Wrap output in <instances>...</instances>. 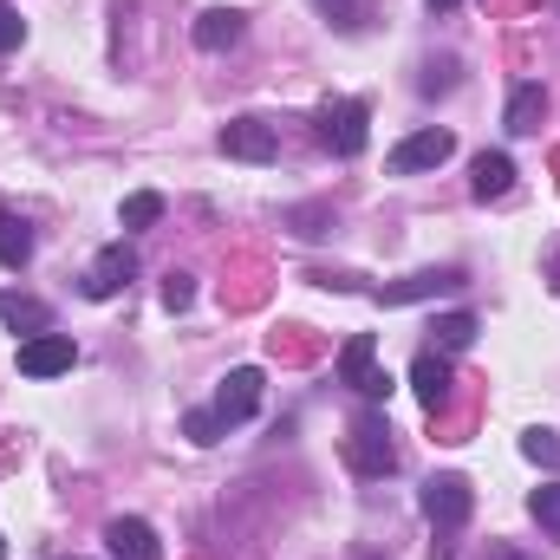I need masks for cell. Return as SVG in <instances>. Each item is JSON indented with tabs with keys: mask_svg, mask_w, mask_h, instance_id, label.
<instances>
[{
	"mask_svg": "<svg viewBox=\"0 0 560 560\" xmlns=\"http://www.w3.org/2000/svg\"><path fill=\"white\" fill-rule=\"evenodd\" d=\"M0 555H7V535H0Z\"/></svg>",
	"mask_w": 560,
	"mask_h": 560,
	"instance_id": "cell-27",
	"label": "cell"
},
{
	"mask_svg": "<svg viewBox=\"0 0 560 560\" xmlns=\"http://www.w3.org/2000/svg\"><path fill=\"white\" fill-rule=\"evenodd\" d=\"M242 33H248V20H242L235 7H209V13L196 20V46H202V52H222V46H235Z\"/></svg>",
	"mask_w": 560,
	"mask_h": 560,
	"instance_id": "cell-13",
	"label": "cell"
},
{
	"mask_svg": "<svg viewBox=\"0 0 560 560\" xmlns=\"http://www.w3.org/2000/svg\"><path fill=\"white\" fill-rule=\"evenodd\" d=\"M0 319L13 332H26V339L33 332H52V306L46 300H26V293H7V287H0Z\"/></svg>",
	"mask_w": 560,
	"mask_h": 560,
	"instance_id": "cell-14",
	"label": "cell"
},
{
	"mask_svg": "<svg viewBox=\"0 0 560 560\" xmlns=\"http://www.w3.org/2000/svg\"><path fill=\"white\" fill-rule=\"evenodd\" d=\"M528 515H535V522L560 541V482H548V489H535V495H528Z\"/></svg>",
	"mask_w": 560,
	"mask_h": 560,
	"instance_id": "cell-19",
	"label": "cell"
},
{
	"mask_svg": "<svg viewBox=\"0 0 560 560\" xmlns=\"http://www.w3.org/2000/svg\"><path fill=\"white\" fill-rule=\"evenodd\" d=\"M430 7H456V0H430Z\"/></svg>",
	"mask_w": 560,
	"mask_h": 560,
	"instance_id": "cell-26",
	"label": "cell"
},
{
	"mask_svg": "<svg viewBox=\"0 0 560 560\" xmlns=\"http://www.w3.org/2000/svg\"><path fill=\"white\" fill-rule=\"evenodd\" d=\"M72 359H79V346L66 332H33L20 346V372L26 378H59V372H72Z\"/></svg>",
	"mask_w": 560,
	"mask_h": 560,
	"instance_id": "cell-5",
	"label": "cell"
},
{
	"mask_svg": "<svg viewBox=\"0 0 560 560\" xmlns=\"http://www.w3.org/2000/svg\"><path fill=\"white\" fill-rule=\"evenodd\" d=\"M450 287H463V275H456V268H423V275L398 280V287H378V300H385V306H411V300L450 293Z\"/></svg>",
	"mask_w": 560,
	"mask_h": 560,
	"instance_id": "cell-12",
	"label": "cell"
},
{
	"mask_svg": "<svg viewBox=\"0 0 560 560\" xmlns=\"http://www.w3.org/2000/svg\"><path fill=\"white\" fill-rule=\"evenodd\" d=\"M131 275H138L131 248H125V242H112V248H105V255L85 268V300H112V293H118V287H125Z\"/></svg>",
	"mask_w": 560,
	"mask_h": 560,
	"instance_id": "cell-8",
	"label": "cell"
},
{
	"mask_svg": "<svg viewBox=\"0 0 560 560\" xmlns=\"http://www.w3.org/2000/svg\"><path fill=\"white\" fill-rule=\"evenodd\" d=\"M183 436H189V443H202V450H209V443H222V436H229V430H222V418H215V411H189V418H183Z\"/></svg>",
	"mask_w": 560,
	"mask_h": 560,
	"instance_id": "cell-22",
	"label": "cell"
},
{
	"mask_svg": "<svg viewBox=\"0 0 560 560\" xmlns=\"http://www.w3.org/2000/svg\"><path fill=\"white\" fill-rule=\"evenodd\" d=\"M163 215V196L156 189H138V196H125V229H150Z\"/></svg>",
	"mask_w": 560,
	"mask_h": 560,
	"instance_id": "cell-21",
	"label": "cell"
},
{
	"mask_svg": "<svg viewBox=\"0 0 560 560\" xmlns=\"http://www.w3.org/2000/svg\"><path fill=\"white\" fill-rule=\"evenodd\" d=\"M450 150H456V138H450V131H436V125H430V131H411V138L392 150V176H418V170H436Z\"/></svg>",
	"mask_w": 560,
	"mask_h": 560,
	"instance_id": "cell-6",
	"label": "cell"
},
{
	"mask_svg": "<svg viewBox=\"0 0 560 560\" xmlns=\"http://www.w3.org/2000/svg\"><path fill=\"white\" fill-rule=\"evenodd\" d=\"M352 463L365 476H385L392 469V443H385V418L378 411H365V418L352 423Z\"/></svg>",
	"mask_w": 560,
	"mask_h": 560,
	"instance_id": "cell-10",
	"label": "cell"
},
{
	"mask_svg": "<svg viewBox=\"0 0 560 560\" xmlns=\"http://www.w3.org/2000/svg\"><path fill=\"white\" fill-rule=\"evenodd\" d=\"M411 392H418L430 411L450 398V359H443V352H418V365H411Z\"/></svg>",
	"mask_w": 560,
	"mask_h": 560,
	"instance_id": "cell-15",
	"label": "cell"
},
{
	"mask_svg": "<svg viewBox=\"0 0 560 560\" xmlns=\"http://www.w3.org/2000/svg\"><path fill=\"white\" fill-rule=\"evenodd\" d=\"M339 385H352V392L372 398V405L392 398V378L378 372V346H372V332H352V339H346V352H339Z\"/></svg>",
	"mask_w": 560,
	"mask_h": 560,
	"instance_id": "cell-2",
	"label": "cell"
},
{
	"mask_svg": "<svg viewBox=\"0 0 560 560\" xmlns=\"http://www.w3.org/2000/svg\"><path fill=\"white\" fill-rule=\"evenodd\" d=\"M476 346V313H443L430 319V352H463Z\"/></svg>",
	"mask_w": 560,
	"mask_h": 560,
	"instance_id": "cell-17",
	"label": "cell"
},
{
	"mask_svg": "<svg viewBox=\"0 0 560 560\" xmlns=\"http://www.w3.org/2000/svg\"><path fill=\"white\" fill-rule=\"evenodd\" d=\"M261 385H268L261 365H235V372L222 378V392H215V405H209V411L222 418V430H235V423H248L261 411Z\"/></svg>",
	"mask_w": 560,
	"mask_h": 560,
	"instance_id": "cell-4",
	"label": "cell"
},
{
	"mask_svg": "<svg viewBox=\"0 0 560 560\" xmlns=\"http://www.w3.org/2000/svg\"><path fill=\"white\" fill-rule=\"evenodd\" d=\"M222 156L268 163V156H275V125H261V118H235V125H222Z\"/></svg>",
	"mask_w": 560,
	"mask_h": 560,
	"instance_id": "cell-9",
	"label": "cell"
},
{
	"mask_svg": "<svg viewBox=\"0 0 560 560\" xmlns=\"http://www.w3.org/2000/svg\"><path fill=\"white\" fill-rule=\"evenodd\" d=\"M509 560H522V555H509Z\"/></svg>",
	"mask_w": 560,
	"mask_h": 560,
	"instance_id": "cell-28",
	"label": "cell"
},
{
	"mask_svg": "<svg viewBox=\"0 0 560 560\" xmlns=\"http://www.w3.org/2000/svg\"><path fill=\"white\" fill-rule=\"evenodd\" d=\"M319 138L332 143L339 156H359L372 138V105L365 98H326L319 105Z\"/></svg>",
	"mask_w": 560,
	"mask_h": 560,
	"instance_id": "cell-1",
	"label": "cell"
},
{
	"mask_svg": "<svg viewBox=\"0 0 560 560\" xmlns=\"http://www.w3.org/2000/svg\"><path fill=\"white\" fill-rule=\"evenodd\" d=\"M33 261V229L20 215H0V268H26Z\"/></svg>",
	"mask_w": 560,
	"mask_h": 560,
	"instance_id": "cell-18",
	"label": "cell"
},
{
	"mask_svg": "<svg viewBox=\"0 0 560 560\" xmlns=\"http://www.w3.org/2000/svg\"><path fill=\"white\" fill-rule=\"evenodd\" d=\"M313 7H319L339 33H359V0H313Z\"/></svg>",
	"mask_w": 560,
	"mask_h": 560,
	"instance_id": "cell-23",
	"label": "cell"
},
{
	"mask_svg": "<svg viewBox=\"0 0 560 560\" xmlns=\"http://www.w3.org/2000/svg\"><path fill=\"white\" fill-rule=\"evenodd\" d=\"M189 300H196V280L189 275H163V306H170V313H183Z\"/></svg>",
	"mask_w": 560,
	"mask_h": 560,
	"instance_id": "cell-24",
	"label": "cell"
},
{
	"mask_svg": "<svg viewBox=\"0 0 560 560\" xmlns=\"http://www.w3.org/2000/svg\"><path fill=\"white\" fill-rule=\"evenodd\" d=\"M469 509H476V489H469L463 476H430V482H423V515H430L436 535H456V528L469 522Z\"/></svg>",
	"mask_w": 560,
	"mask_h": 560,
	"instance_id": "cell-3",
	"label": "cell"
},
{
	"mask_svg": "<svg viewBox=\"0 0 560 560\" xmlns=\"http://www.w3.org/2000/svg\"><path fill=\"white\" fill-rule=\"evenodd\" d=\"M20 39H26V20H20V7H7V0H0V52H13Z\"/></svg>",
	"mask_w": 560,
	"mask_h": 560,
	"instance_id": "cell-25",
	"label": "cell"
},
{
	"mask_svg": "<svg viewBox=\"0 0 560 560\" xmlns=\"http://www.w3.org/2000/svg\"><path fill=\"white\" fill-rule=\"evenodd\" d=\"M469 189H476V202L509 196V189H515V163H509V150H482V156L469 163Z\"/></svg>",
	"mask_w": 560,
	"mask_h": 560,
	"instance_id": "cell-11",
	"label": "cell"
},
{
	"mask_svg": "<svg viewBox=\"0 0 560 560\" xmlns=\"http://www.w3.org/2000/svg\"><path fill=\"white\" fill-rule=\"evenodd\" d=\"M541 118H548V92L528 79V85H515V98H509V131L515 138H528V131H541Z\"/></svg>",
	"mask_w": 560,
	"mask_h": 560,
	"instance_id": "cell-16",
	"label": "cell"
},
{
	"mask_svg": "<svg viewBox=\"0 0 560 560\" xmlns=\"http://www.w3.org/2000/svg\"><path fill=\"white\" fill-rule=\"evenodd\" d=\"M522 456L541 463V469H560V436L555 430H528V436H522Z\"/></svg>",
	"mask_w": 560,
	"mask_h": 560,
	"instance_id": "cell-20",
	"label": "cell"
},
{
	"mask_svg": "<svg viewBox=\"0 0 560 560\" xmlns=\"http://www.w3.org/2000/svg\"><path fill=\"white\" fill-rule=\"evenodd\" d=\"M105 555L112 560H163V541H156V528L143 515H118L105 528Z\"/></svg>",
	"mask_w": 560,
	"mask_h": 560,
	"instance_id": "cell-7",
	"label": "cell"
}]
</instances>
